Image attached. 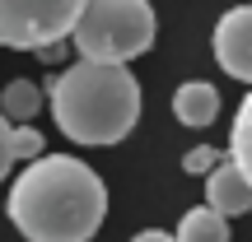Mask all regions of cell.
<instances>
[{
    "label": "cell",
    "mask_w": 252,
    "mask_h": 242,
    "mask_svg": "<svg viewBox=\"0 0 252 242\" xmlns=\"http://www.w3.org/2000/svg\"><path fill=\"white\" fill-rule=\"evenodd\" d=\"M9 224L28 242H89L108 215V187L89 163L47 154L9 187Z\"/></svg>",
    "instance_id": "obj_1"
},
{
    "label": "cell",
    "mask_w": 252,
    "mask_h": 242,
    "mask_svg": "<svg viewBox=\"0 0 252 242\" xmlns=\"http://www.w3.org/2000/svg\"><path fill=\"white\" fill-rule=\"evenodd\" d=\"M52 117L75 144H117L140 121V84L117 61H80L52 84Z\"/></svg>",
    "instance_id": "obj_2"
},
{
    "label": "cell",
    "mask_w": 252,
    "mask_h": 242,
    "mask_svg": "<svg viewBox=\"0 0 252 242\" xmlns=\"http://www.w3.org/2000/svg\"><path fill=\"white\" fill-rule=\"evenodd\" d=\"M154 33H159V19H154L150 0H89L70 42L89 61L126 65L154 47Z\"/></svg>",
    "instance_id": "obj_3"
},
{
    "label": "cell",
    "mask_w": 252,
    "mask_h": 242,
    "mask_svg": "<svg viewBox=\"0 0 252 242\" xmlns=\"http://www.w3.org/2000/svg\"><path fill=\"white\" fill-rule=\"evenodd\" d=\"M89 0H0V47L42 52L75 33Z\"/></svg>",
    "instance_id": "obj_4"
},
{
    "label": "cell",
    "mask_w": 252,
    "mask_h": 242,
    "mask_svg": "<svg viewBox=\"0 0 252 242\" xmlns=\"http://www.w3.org/2000/svg\"><path fill=\"white\" fill-rule=\"evenodd\" d=\"M215 61H220V70H229L234 80L252 84V5L229 9L215 24Z\"/></svg>",
    "instance_id": "obj_5"
},
{
    "label": "cell",
    "mask_w": 252,
    "mask_h": 242,
    "mask_svg": "<svg viewBox=\"0 0 252 242\" xmlns=\"http://www.w3.org/2000/svg\"><path fill=\"white\" fill-rule=\"evenodd\" d=\"M206 205H215L220 215L238 219V215H252V177L243 172V163L229 154L206 182Z\"/></svg>",
    "instance_id": "obj_6"
},
{
    "label": "cell",
    "mask_w": 252,
    "mask_h": 242,
    "mask_svg": "<svg viewBox=\"0 0 252 242\" xmlns=\"http://www.w3.org/2000/svg\"><path fill=\"white\" fill-rule=\"evenodd\" d=\"M173 117L182 126H210L220 117V89L206 80H187L178 84V93H173Z\"/></svg>",
    "instance_id": "obj_7"
},
{
    "label": "cell",
    "mask_w": 252,
    "mask_h": 242,
    "mask_svg": "<svg viewBox=\"0 0 252 242\" xmlns=\"http://www.w3.org/2000/svg\"><path fill=\"white\" fill-rule=\"evenodd\" d=\"M178 242H229V215H220L215 205H196L182 215Z\"/></svg>",
    "instance_id": "obj_8"
},
{
    "label": "cell",
    "mask_w": 252,
    "mask_h": 242,
    "mask_svg": "<svg viewBox=\"0 0 252 242\" xmlns=\"http://www.w3.org/2000/svg\"><path fill=\"white\" fill-rule=\"evenodd\" d=\"M37 108H42V89H37L33 80H9L5 89H0V112H5L9 121H33Z\"/></svg>",
    "instance_id": "obj_9"
},
{
    "label": "cell",
    "mask_w": 252,
    "mask_h": 242,
    "mask_svg": "<svg viewBox=\"0 0 252 242\" xmlns=\"http://www.w3.org/2000/svg\"><path fill=\"white\" fill-rule=\"evenodd\" d=\"M229 154L243 163V172L252 177V93L243 98V108H238V117H234V140H229Z\"/></svg>",
    "instance_id": "obj_10"
},
{
    "label": "cell",
    "mask_w": 252,
    "mask_h": 242,
    "mask_svg": "<svg viewBox=\"0 0 252 242\" xmlns=\"http://www.w3.org/2000/svg\"><path fill=\"white\" fill-rule=\"evenodd\" d=\"M220 163H224V159H220V149H210V144H196V149L182 154V168H187L191 177H196V172H206V177H210Z\"/></svg>",
    "instance_id": "obj_11"
},
{
    "label": "cell",
    "mask_w": 252,
    "mask_h": 242,
    "mask_svg": "<svg viewBox=\"0 0 252 242\" xmlns=\"http://www.w3.org/2000/svg\"><path fill=\"white\" fill-rule=\"evenodd\" d=\"M14 159H19V163L42 159V135H37L33 126H14Z\"/></svg>",
    "instance_id": "obj_12"
},
{
    "label": "cell",
    "mask_w": 252,
    "mask_h": 242,
    "mask_svg": "<svg viewBox=\"0 0 252 242\" xmlns=\"http://www.w3.org/2000/svg\"><path fill=\"white\" fill-rule=\"evenodd\" d=\"M14 163H19V159H14V126H9V117L0 112V177H5Z\"/></svg>",
    "instance_id": "obj_13"
},
{
    "label": "cell",
    "mask_w": 252,
    "mask_h": 242,
    "mask_svg": "<svg viewBox=\"0 0 252 242\" xmlns=\"http://www.w3.org/2000/svg\"><path fill=\"white\" fill-rule=\"evenodd\" d=\"M131 242H178V233H159V228H145V233H135Z\"/></svg>",
    "instance_id": "obj_14"
}]
</instances>
